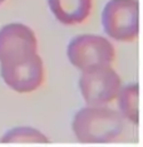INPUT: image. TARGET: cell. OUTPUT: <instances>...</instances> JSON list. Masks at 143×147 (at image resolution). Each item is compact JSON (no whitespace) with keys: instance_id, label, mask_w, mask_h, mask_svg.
<instances>
[{"instance_id":"cell-4","label":"cell","mask_w":143,"mask_h":147,"mask_svg":"<svg viewBox=\"0 0 143 147\" xmlns=\"http://www.w3.org/2000/svg\"><path fill=\"white\" fill-rule=\"evenodd\" d=\"M38 42L29 26L13 23L0 29V65H15L36 54Z\"/></svg>"},{"instance_id":"cell-5","label":"cell","mask_w":143,"mask_h":147,"mask_svg":"<svg viewBox=\"0 0 143 147\" xmlns=\"http://www.w3.org/2000/svg\"><path fill=\"white\" fill-rule=\"evenodd\" d=\"M122 87L119 76L111 65L82 72L81 93L88 106H107L118 96Z\"/></svg>"},{"instance_id":"cell-2","label":"cell","mask_w":143,"mask_h":147,"mask_svg":"<svg viewBox=\"0 0 143 147\" xmlns=\"http://www.w3.org/2000/svg\"><path fill=\"white\" fill-rule=\"evenodd\" d=\"M68 58L77 69L92 71L99 67L111 65L115 51L112 43L101 35H78L68 45Z\"/></svg>"},{"instance_id":"cell-10","label":"cell","mask_w":143,"mask_h":147,"mask_svg":"<svg viewBox=\"0 0 143 147\" xmlns=\"http://www.w3.org/2000/svg\"><path fill=\"white\" fill-rule=\"evenodd\" d=\"M4 1H5V0H0V5H1L3 3H4Z\"/></svg>"},{"instance_id":"cell-3","label":"cell","mask_w":143,"mask_h":147,"mask_svg":"<svg viewBox=\"0 0 143 147\" xmlns=\"http://www.w3.org/2000/svg\"><path fill=\"white\" fill-rule=\"evenodd\" d=\"M105 33L118 42H133L139 33L138 0H109L102 14Z\"/></svg>"},{"instance_id":"cell-9","label":"cell","mask_w":143,"mask_h":147,"mask_svg":"<svg viewBox=\"0 0 143 147\" xmlns=\"http://www.w3.org/2000/svg\"><path fill=\"white\" fill-rule=\"evenodd\" d=\"M3 143H48L49 140L40 131L32 127H16L6 132L0 140Z\"/></svg>"},{"instance_id":"cell-6","label":"cell","mask_w":143,"mask_h":147,"mask_svg":"<svg viewBox=\"0 0 143 147\" xmlns=\"http://www.w3.org/2000/svg\"><path fill=\"white\" fill-rule=\"evenodd\" d=\"M0 74L11 89L19 93L36 91L44 82V65L38 53L15 65H0Z\"/></svg>"},{"instance_id":"cell-7","label":"cell","mask_w":143,"mask_h":147,"mask_svg":"<svg viewBox=\"0 0 143 147\" xmlns=\"http://www.w3.org/2000/svg\"><path fill=\"white\" fill-rule=\"evenodd\" d=\"M49 6L62 24L77 25L88 19L93 0H49Z\"/></svg>"},{"instance_id":"cell-8","label":"cell","mask_w":143,"mask_h":147,"mask_svg":"<svg viewBox=\"0 0 143 147\" xmlns=\"http://www.w3.org/2000/svg\"><path fill=\"white\" fill-rule=\"evenodd\" d=\"M118 107L124 118L138 126V86L128 84L126 87H121L118 92Z\"/></svg>"},{"instance_id":"cell-1","label":"cell","mask_w":143,"mask_h":147,"mask_svg":"<svg viewBox=\"0 0 143 147\" xmlns=\"http://www.w3.org/2000/svg\"><path fill=\"white\" fill-rule=\"evenodd\" d=\"M73 131L83 143L115 142L127 131V119L105 106H89L75 115Z\"/></svg>"}]
</instances>
